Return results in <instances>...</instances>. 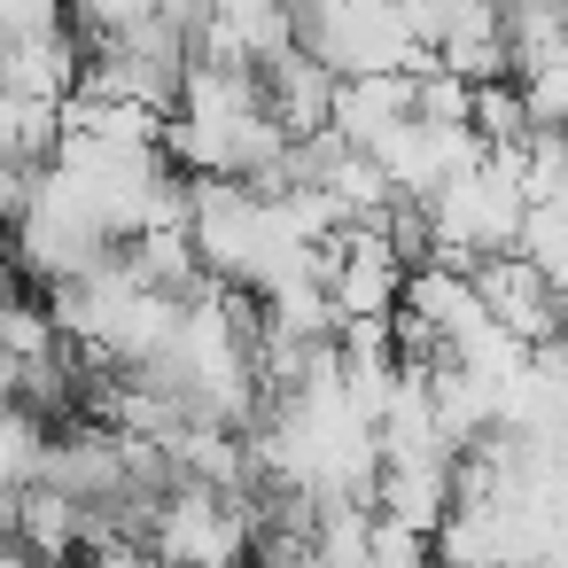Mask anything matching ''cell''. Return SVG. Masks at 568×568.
Returning a JSON list of instances; mask_svg holds the SVG:
<instances>
[{
  "mask_svg": "<svg viewBox=\"0 0 568 568\" xmlns=\"http://www.w3.org/2000/svg\"><path fill=\"white\" fill-rule=\"evenodd\" d=\"M374 514L413 529V537H436L452 521V459H428V467H382L374 475Z\"/></svg>",
  "mask_w": 568,
  "mask_h": 568,
  "instance_id": "52a82bcc",
  "label": "cell"
},
{
  "mask_svg": "<svg viewBox=\"0 0 568 568\" xmlns=\"http://www.w3.org/2000/svg\"><path fill=\"white\" fill-rule=\"evenodd\" d=\"M397 312H413V320L444 343V358L467 351V343L490 327L483 304H475V281H467V273H444V265H420V273L405 281V304H397Z\"/></svg>",
  "mask_w": 568,
  "mask_h": 568,
  "instance_id": "5b68a950",
  "label": "cell"
},
{
  "mask_svg": "<svg viewBox=\"0 0 568 568\" xmlns=\"http://www.w3.org/2000/svg\"><path fill=\"white\" fill-rule=\"evenodd\" d=\"M413 118H420V125H452V133H467V118H475V87H459V79L436 63V71L413 79Z\"/></svg>",
  "mask_w": 568,
  "mask_h": 568,
  "instance_id": "30bf717a",
  "label": "cell"
},
{
  "mask_svg": "<svg viewBox=\"0 0 568 568\" xmlns=\"http://www.w3.org/2000/svg\"><path fill=\"white\" fill-rule=\"evenodd\" d=\"M397 24H405L413 48L444 55V48H459V40L506 32V9H498V0H397Z\"/></svg>",
  "mask_w": 568,
  "mask_h": 568,
  "instance_id": "ba28073f",
  "label": "cell"
},
{
  "mask_svg": "<svg viewBox=\"0 0 568 568\" xmlns=\"http://www.w3.org/2000/svg\"><path fill=\"white\" fill-rule=\"evenodd\" d=\"M467 281H475L483 320H490L498 335H514L521 351H537V343H560V335H568V304H560V288L545 281V265H537V257L506 250V257H483Z\"/></svg>",
  "mask_w": 568,
  "mask_h": 568,
  "instance_id": "7a4b0ae2",
  "label": "cell"
},
{
  "mask_svg": "<svg viewBox=\"0 0 568 568\" xmlns=\"http://www.w3.org/2000/svg\"><path fill=\"white\" fill-rule=\"evenodd\" d=\"M405 118H413V79L405 71H374V79H343L335 87V141L343 149H374Z\"/></svg>",
  "mask_w": 568,
  "mask_h": 568,
  "instance_id": "8992f818",
  "label": "cell"
},
{
  "mask_svg": "<svg viewBox=\"0 0 568 568\" xmlns=\"http://www.w3.org/2000/svg\"><path fill=\"white\" fill-rule=\"evenodd\" d=\"M366 568H436V552H428V537H413V529H397V521H382V514H374Z\"/></svg>",
  "mask_w": 568,
  "mask_h": 568,
  "instance_id": "8fae6325",
  "label": "cell"
},
{
  "mask_svg": "<svg viewBox=\"0 0 568 568\" xmlns=\"http://www.w3.org/2000/svg\"><path fill=\"white\" fill-rule=\"evenodd\" d=\"M0 405H17V358H0Z\"/></svg>",
  "mask_w": 568,
  "mask_h": 568,
  "instance_id": "7c38bea8",
  "label": "cell"
},
{
  "mask_svg": "<svg viewBox=\"0 0 568 568\" xmlns=\"http://www.w3.org/2000/svg\"><path fill=\"white\" fill-rule=\"evenodd\" d=\"M514 94H521L529 133H568V55H560V63H545V71H521V79H514Z\"/></svg>",
  "mask_w": 568,
  "mask_h": 568,
  "instance_id": "9c48e42d",
  "label": "cell"
},
{
  "mask_svg": "<svg viewBox=\"0 0 568 568\" xmlns=\"http://www.w3.org/2000/svg\"><path fill=\"white\" fill-rule=\"evenodd\" d=\"M141 545L164 568H242L257 552V506L226 498V490H203V483H172L156 498Z\"/></svg>",
  "mask_w": 568,
  "mask_h": 568,
  "instance_id": "6da1fadb",
  "label": "cell"
},
{
  "mask_svg": "<svg viewBox=\"0 0 568 568\" xmlns=\"http://www.w3.org/2000/svg\"><path fill=\"white\" fill-rule=\"evenodd\" d=\"M405 281H413V265L397 257V242L382 226H343L335 234V281H327L335 320H389L405 304Z\"/></svg>",
  "mask_w": 568,
  "mask_h": 568,
  "instance_id": "3957f363",
  "label": "cell"
},
{
  "mask_svg": "<svg viewBox=\"0 0 568 568\" xmlns=\"http://www.w3.org/2000/svg\"><path fill=\"white\" fill-rule=\"evenodd\" d=\"M257 87H265V118H273L288 141L335 133V87H343V79H335L327 63H312L304 48H288L281 63H265Z\"/></svg>",
  "mask_w": 568,
  "mask_h": 568,
  "instance_id": "277c9868",
  "label": "cell"
}]
</instances>
